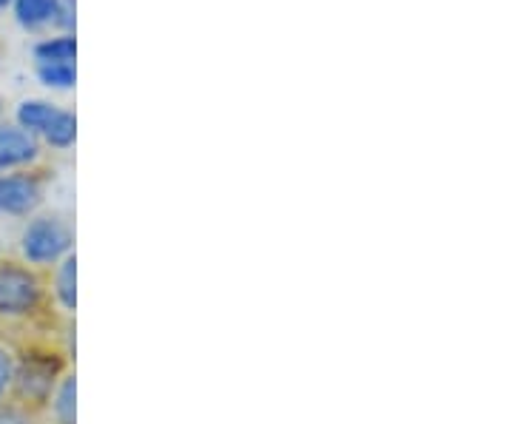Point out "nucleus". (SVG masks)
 <instances>
[{"label":"nucleus","instance_id":"nucleus-1","mask_svg":"<svg viewBox=\"0 0 512 424\" xmlns=\"http://www.w3.org/2000/svg\"><path fill=\"white\" fill-rule=\"evenodd\" d=\"M63 322L52 305L46 274L18 254H0V339L9 345L43 336L60 339Z\"/></svg>","mask_w":512,"mask_h":424},{"label":"nucleus","instance_id":"nucleus-2","mask_svg":"<svg viewBox=\"0 0 512 424\" xmlns=\"http://www.w3.org/2000/svg\"><path fill=\"white\" fill-rule=\"evenodd\" d=\"M72 356L55 336L26 339L15 345V370L9 399L43 416L60 379L72 370Z\"/></svg>","mask_w":512,"mask_h":424},{"label":"nucleus","instance_id":"nucleus-3","mask_svg":"<svg viewBox=\"0 0 512 424\" xmlns=\"http://www.w3.org/2000/svg\"><path fill=\"white\" fill-rule=\"evenodd\" d=\"M74 254V225L63 211H37L18 237V257L49 274L57 262Z\"/></svg>","mask_w":512,"mask_h":424},{"label":"nucleus","instance_id":"nucleus-4","mask_svg":"<svg viewBox=\"0 0 512 424\" xmlns=\"http://www.w3.org/2000/svg\"><path fill=\"white\" fill-rule=\"evenodd\" d=\"M43 148L69 151L77 143V114L46 97H29L15 111V120Z\"/></svg>","mask_w":512,"mask_h":424},{"label":"nucleus","instance_id":"nucleus-5","mask_svg":"<svg viewBox=\"0 0 512 424\" xmlns=\"http://www.w3.org/2000/svg\"><path fill=\"white\" fill-rule=\"evenodd\" d=\"M49 183H52V174L43 166L0 174V217L29 220L46 203Z\"/></svg>","mask_w":512,"mask_h":424},{"label":"nucleus","instance_id":"nucleus-6","mask_svg":"<svg viewBox=\"0 0 512 424\" xmlns=\"http://www.w3.org/2000/svg\"><path fill=\"white\" fill-rule=\"evenodd\" d=\"M43 160V146L32 134L20 129L18 123L0 120V174L18 171V168H35Z\"/></svg>","mask_w":512,"mask_h":424},{"label":"nucleus","instance_id":"nucleus-7","mask_svg":"<svg viewBox=\"0 0 512 424\" xmlns=\"http://www.w3.org/2000/svg\"><path fill=\"white\" fill-rule=\"evenodd\" d=\"M46 282H49V296H52L57 314L63 319H74V311H77V254H69L63 262H57L46 274Z\"/></svg>","mask_w":512,"mask_h":424},{"label":"nucleus","instance_id":"nucleus-8","mask_svg":"<svg viewBox=\"0 0 512 424\" xmlns=\"http://www.w3.org/2000/svg\"><path fill=\"white\" fill-rule=\"evenodd\" d=\"M60 0H12V15L26 32H55Z\"/></svg>","mask_w":512,"mask_h":424},{"label":"nucleus","instance_id":"nucleus-9","mask_svg":"<svg viewBox=\"0 0 512 424\" xmlns=\"http://www.w3.org/2000/svg\"><path fill=\"white\" fill-rule=\"evenodd\" d=\"M46 424H77V376L74 368L60 379L49 405L43 410Z\"/></svg>","mask_w":512,"mask_h":424},{"label":"nucleus","instance_id":"nucleus-10","mask_svg":"<svg viewBox=\"0 0 512 424\" xmlns=\"http://www.w3.org/2000/svg\"><path fill=\"white\" fill-rule=\"evenodd\" d=\"M35 63H77V37L69 32H49L32 49Z\"/></svg>","mask_w":512,"mask_h":424},{"label":"nucleus","instance_id":"nucleus-11","mask_svg":"<svg viewBox=\"0 0 512 424\" xmlns=\"http://www.w3.org/2000/svg\"><path fill=\"white\" fill-rule=\"evenodd\" d=\"M35 74L49 92L66 94L77 86V63H35Z\"/></svg>","mask_w":512,"mask_h":424},{"label":"nucleus","instance_id":"nucleus-12","mask_svg":"<svg viewBox=\"0 0 512 424\" xmlns=\"http://www.w3.org/2000/svg\"><path fill=\"white\" fill-rule=\"evenodd\" d=\"M0 424H46V419L29 407L6 399V402H0Z\"/></svg>","mask_w":512,"mask_h":424},{"label":"nucleus","instance_id":"nucleus-13","mask_svg":"<svg viewBox=\"0 0 512 424\" xmlns=\"http://www.w3.org/2000/svg\"><path fill=\"white\" fill-rule=\"evenodd\" d=\"M12 370H15V345L0 339V402L9 399L12 390Z\"/></svg>","mask_w":512,"mask_h":424},{"label":"nucleus","instance_id":"nucleus-14","mask_svg":"<svg viewBox=\"0 0 512 424\" xmlns=\"http://www.w3.org/2000/svg\"><path fill=\"white\" fill-rule=\"evenodd\" d=\"M74 29H77V0H60L55 32H69V35H74Z\"/></svg>","mask_w":512,"mask_h":424},{"label":"nucleus","instance_id":"nucleus-15","mask_svg":"<svg viewBox=\"0 0 512 424\" xmlns=\"http://www.w3.org/2000/svg\"><path fill=\"white\" fill-rule=\"evenodd\" d=\"M6 6H12V0H0V9H6Z\"/></svg>","mask_w":512,"mask_h":424},{"label":"nucleus","instance_id":"nucleus-16","mask_svg":"<svg viewBox=\"0 0 512 424\" xmlns=\"http://www.w3.org/2000/svg\"><path fill=\"white\" fill-rule=\"evenodd\" d=\"M0 117H3V103H0Z\"/></svg>","mask_w":512,"mask_h":424}]
</instances>
